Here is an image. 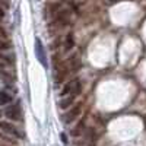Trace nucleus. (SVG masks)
Wrapping results in <instances>:
<instances>
[{"mask_svg": "<svg viewBox=\"0 0 146 146\" xmlns=\"http://www.w3.org/2000/svg\"><path fill=\"white\" fill-rule=\"evenodd\" d=\"M82 108H83V104H82V102H78V104H75V105H73L69 111L64 114V121H66L67 124L72 123V121H75V120L80 115Z\"/></svg>", "mask_w": 146, "mask_h": 146, "instance_id": "obj_1", "label": "nucleus"}, {"mask_svg": "<svg viewBox=\"0 0 146 146\" xmlns=\"http://www.w3.org/2000/svg\"><path fill=\"white\" fill-rule=\"evenodd\" d=\"M6 117L10 118V120H13V121H21L22 120V111H21V104L16 102L13 105H10L9 108H6V111H5Z\"/></svg>", "mask_w": 146, "mask_h": 146, "instance_id": "obj_2", "label": "nucleus"}, {"mask_svg": "<svg viewBox=\"0 0 146 146\" xmlns=\"http://www.w3.org/2000/svg\"><path fill=\"white\" fill-rule=\"evenodd\" d=\"M35 56H36V58H38V62L44 67H47V56H45L44 45H42L40 38H35Z\"/></svg>", "mask_w": 146, "mask_h": 146, "instance_id": "obj_3", "label": "nucleus"}, {"mask_svg": "<svg viewBox=\"0 0 146 146\" xmlns=\"http://www.w3.org/2000/svg\"><path fill=\"white\" fill-rule=\"evenodd\" d=\"M56 82H57V85H60V83H63V80L66 79V76H67V73L70 72V69L67 67V64L66 63H62L60 66H57L56 67Z\"/></svg>", "mask_w": 146, "mask_h": 146, "instance_id": "obj_4", "label": "nucleus"}, {"mask_svg": "<svg viewBox=\"0 0 146 146\" xmlns=\"http://www.w3.org/2000/svg\"><path fill=\"white\" fill-rule=\"evenodd\" d=\"M0 129H2L3 131H6V133H9V135H12V136H15V137H23L22 133L13 124L7 123V121H0Z\"/></svg>", "mask_w": 146, "mask_h": 146, "instance_id": "obj_5", "label": "nucleus"}, {"mask_svg": "<svg viewBox=\"0 0 146 146\" xmlns=\"http://www.w3.org/2000/svg\"><path fill=\"white\" fill-rule=\"evenodd\" d=\"M70 85H72V95L78 96L80 94V91H82V82H80V79L76 78V79L70 80Z\"/></svg>", "mask_w": 146, "mask_h": 146, "instance_id": "obj_6", "label": "nucleus"}, {"mask_svg": "<svg viewBox=\"0 0 146 146\" xmlns=\"http://www.w3.org/2000/svg\"><path fill=\"white\" fill-rule=\"evenodd\" d=\"M73 102H75V96H73V95H67V96H63L62 101L58 102V105H60L62 110H67Z\"/></svg>", "mask_w": 146, "mask_h": 146, "instance_id": "obj_7", "label": "nucleus"}, {"mask_svg": "<svg viewBox=\"0 0 146 146\" xmlns=\"http://www.w3.org/2000/svg\"><path fill=\"white\" fill-rule=\"evenodd\" d=\"M83 130H85V120L79 121L78 126L70 131V135H72L73 137H78V136H80V135H82V131H83Z\"/></svg>", "mask_w": 146, "mask_h": 146, "instance_id": "obj_8", "label": "nucleus"}, {"mask_svg": "<svg viewBox=\"0 0 146 146\" xmlns=\"http://www.w3.org/2000/svg\"><path fill=\"white\" fill-rule=\"evenodd\" d=\"M0 79H2L5 83H12L13 82V78H12V75L9 72H6L3 67H0Z\"/></svg>", "mask_w": 146, "mask_h": 146, "instance_id": "obj_9", "label": "nucleus"}, {"mask_svg": "<svg viewBox=\"0 0 146 146\" xmlns=\"http://www.w3.org/2000/svg\"><path fill=\"white\" fill-rule=\"evenodd\" d=\"M75 47V38H73V34L69 32L67 36H66V42H64V48H66V51L72 50V48Z\"/></svg>", "mask_w": 146, "mask_h": 146, "instance_id": "obj_10", "label": "nucleus"}, {"mask_svg": "<svg viewBox=\"0 0 146 146\" xmlns=\"http://www.w3.org/2000/svg\"><path fill=\"white\" fill-rule=\"evenodd\" d=\"M10 101H12V95H10V94H7V92H5V91L0 92V105H6V104H9Z\"/></svg>", "mask_w": 146, "mask_h": 146, "instance_id": "obj_11", "label": "nucleus"}, {"mask_svg": "<svg viewBox=\"0 0 146 146\" xmlns=\"http://www.w3.org/2000/svg\"><path fill=\"white\" fill-rule=\"evenodd\" d=\"M12 47L10 41H7L5 36H0V51H5V50H9Z\"/></svg>", "mask_w": 146, "mask_h": 146, "instance_id": "obj_12", "label": "nucleus"}, {"mask_svg": "<svg viewBox=\"0 0 146 146\" xmlns=\"http://www.w3.org/2000/svg\"><path fill=\"white\" fill-rule=\"evenodd\" d=\"M72 94V85H70V82H67L66 85H64V88L62 89V96H67V95H70Z\"/></svg>", "mask_w": 146, "mask_h": 146, "instance_id": "obj_13", "label": "nucleus"}, {"mask_svg": "<svg viewBox=\"0 0 146 146\" xmlns=\"http://www.w3.org/2000/svg\"><path fill=\"white\" fill-rule=\"evenodd\" d=\"M88 135H89V143L91 145H95V142H96V135H95V133H94V129H89L88 130Z\"/></svg>", "mask_w": 146, "mask_h": 146, "instance_id": "obj_14", "label": "nucleus"}, {"mask_svg": "<svg viewBox=\"0 0 146 146\" xmlns=\"http://www.w3.org/2000/svg\"><path fill=\"white\" fill-rule=\"evenodd\" d=\"M9 63H10V62L7 60V57H5V56H0V67H6Z\"/></svg>", "mask_w": 146, "mask_h": 146, "instance_id": "obj_15", "label": "nucleus"}, {"mask_svg": "<svg viewBox=\"0 0 146 146\" xmlns=\"http://www.w3.org/2000/svg\"><path fill=\"white\" fill-rule=\"evenodd\" d=\"M0 36H6V31H5V28H2V27H0Z\"/></svg>", "mask_w": 146, "mask_h": 146, "instance_id": "obj_16", "label": "nucleus"}, {"mask_svg": "<svg viewBox=\"0 0 146 146\" xmlns=\"http://www.w3.org/2000/svg\"><path fill=\"white\" fill-rule=\"evenodd\" d=\"M3 16H5V12H3L2 7H0V18H3Z\"/></svg>", "mask_w": 146, "mask_h": 146, "instance_id": "obj_17", "label": "nucleus"}, {"mask_svg": "<svg viewBox=\"0 0 146 146\" xmlns=\"http://www.w3.org/2000/svg\"><path fill=\"white\" fill-rule=\"evenodd\" d=\"M110 3H117V2H123V0H108Z\"/></svg>", "mask_w": 146, "mask_h": 146, "instance_id": "obj_18", "label": "nucleus"}]
</instances>
